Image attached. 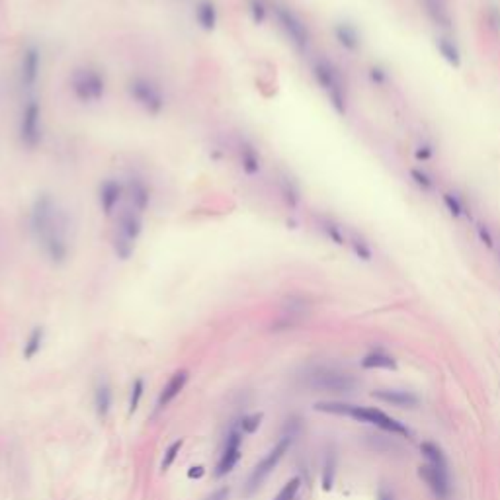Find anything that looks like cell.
Masks as SVG:
<instances>
[{
	"label": "cell",
	"mask_w": 500,
	"mask_h": 500,
	"mask_svg": "<svg viewBox=\"0 0 500 500\" xmlns=\"http://www.w3.org/2000/svg\"><path fill=\"white\" fill-rule=\"evenodd\" d=\"M311 75L315 78L317 87L327 94L328 102L335 108V112L344 115L348 108V96L342 75L338 67L327 57H315L311 63Z\"/></svg>",
	"instance_id": "cell-1"
},
{
	"label": "cell",
	"mask_w": 500,
	"mask_h": 500,
	"mask_svg": "<svg viewBox=\"0 0 500 500\" xmlns=\"http://www.w3.org/2000/svg\"><path fill=\"white\" fill-rule=\"evenodd\" d=\"M141 233H143V213L135 211L133 207L120 211L115 221V237H113L115 256L121 260H130Z\"/></svg>",
	"instance_id": "cell-2"
},
{
	"label": "cell",
	"mask_w": 500,
	"mask_h": 500,
	"mask_svg": "<svg viewBox=\"0 0 500 500\" xmlns=\"http://www.w3.org/2000/svg\"><path fill=\"white\" fill-rule=\"evenodd\" d=\"M70 92L80 104H98L106 96V78L94 67H78L69 78Z\"/></svg>",
	"instance_id": "cell-3"
},
{
	"label": "cell",
	"mask_w": 500,
	"mask_h": 500,
	"mask_svg": "<svg viewBox=\"0 0 500 500\" xmlns=\"http://www.w3.org/2000/svg\"><path fill=\"white\" fill-rule=\"evenodd\" d=\"M61 223H65V219L57 201L53 199L51 194H39L30 209V231L35 237V241L44 239L45 235Z\"/></svg>",
	"instance_id": "cell-4"
},
{
	"label": "cell",
	"mask_w": 500,
	"mask_h": 500,
	"mask_svg": "<svg viewBox=\"0 0 500 500\" xmlns=\"http://www.w3.org/2000/svg\"><path fill=\"white\" fill-rule=\"evenodd\" d=\"M44 110L42 104L37 98H27L22 113H20V121H18V137L20 143L27 149L34 151L42 145L44 141Z\"/></svg>",
	"instance_id": "cell-5"
},
{
	"label": "cell",
	"mask_w": 500,
	"mask_h": 500,
	"mask_svg": "<svg viewBox=\"0 0 500 500\" xmlns=\"http://www.w3.org/2000/svg\"><path fill=\"white\" fill-rule=\"evenodd\" d=\"M307 385L319 393L350 395L358 387V380L337 368H315L307 375Z\"/></svg>",
	"instance_id": "cell-6"
},
{
	"label": "cell",
	"mask_w": 500,
	"mask_h": 500,
	"mask_svg": "<svg viewBox=\"0 0 500 500\" xmlns=\"http://www.w3.org/2000/svg\"><path fill=\"white\" fill-rule=\"evenodd\" d=\"M272 12H274V18H276L277 27L284 32L285 39L294 45L297 51H307L311 45V32L307 24L303 22V18L289 8V6L280 4V2H276L272 6Z\"/></svg>",
	"instance_id": "cell-7"
},
{
	"label": "cell",
	"mask_w": 500,
	"mask_h": 500,
	"mask_svg": "<svg viewBox=\"0 0 500 500\" xmlns=\"http://www.w3.org/2000/svg\"><path fill=\"white\" fill-rule=\"evenodd\" d=\"M127 94L149 115H161L166 106V96L163 88L153 78L133 77L127 82Z\"/></svg>",
	"instance_id": "cell-8"
},
{
	"label": "cell",
	"mask_w": 500,
	"mask_h": 500,
	"mask_svg": "<svg viewBox=\"0 0 500 500\" xmlns=\"http://www.w3.org/2000/svg\"><path fill=\"white\" fill-rule=\"evenodd\" d=\"M292 442H294V434H285V436H282L276 446L268 451V456L260 461L258 465L252 469L249 481H246V487H244V494H246V496H250L254 491H258L260 485L266 481L268 475L276 469L277 463L282 461V457L287 454V449H289V446H292Z\"/></svg>",
	"instance_id": "cell-9"
},
{
	"label": "cell",
	"mask_w": 500,
	"mask_h": 500,
	"mask_svg": "<svg viewBox=\"0 0 500 500\" xmlns=\"http://www.w3.org/2000/svg\"><path fill=\"white\" fill-rule=\"evenodd\" d=\"M344 416H350L358 423L373 424L375 428H380L383 432H391L397 436H411V430L406 428L405 424L399 423L397 418L389 416L387 413H383L381 408L375 406H360V405H348L346 406Z\"/></svg>",
	"instance_id": "cell-10"
},
{
	"label": "cell",
	"mask_w": 500,
	"mask_h": 500,
	"mask_svg": "<svg viewBox=\"0 0 500 500\" xmlns=\"http://www.w3.org/2000/svg\"><path fill=\"white\" fill-rule=\"evenodd\" d=\"M42 63H44L42 49L37 45H27L22 51L20 65H18V80H20L22 88L32 90L37 85L39 75H42Z\"/></svg>",
	"instance_id": "cell-11"
},
{
	"label": "cell",
	"mask_w": 500,
	"mask_h": 500,
	"mask_svg": "<svg viewBox=\"0 0 500 500\" xmlns=\"http://www.w3.org/2000/svg\"><path fill=\"white\" fill-rule=\"evenodd\" d=\"M39 244L44 249V254L49 258L51 264L61 266L69 260V239L65 233V223L57 225L55 229H51L49 233L45 235L44 239H39Z\"/></svg>",
	"instance_id": "cell-12"
},
{
	"label": "cell",
	"mask_w": 500,
	"mask_h": 500,
	"mask_svg": "<svg viewBox=\"0 0 500 500\" xmlns=\"http://www.w3.org/2000/svg\"><path fill=\"white\" fill-rule=\"evenodd\" d=\"M418 477L423 479L438 500H448L451 496L449 469H440V467H434L430 463H424L418 467Z\"/></svg>",
	"instance_id": "cell-13"
},
{
	"label": "cell",
	"mask_w": 500,
	"mask_h": 500,
	"mask_svg": "<svg viewBox=\"0 0 500 500\" xmlns=\"http://www.w3.org/2000/svg\"><path fill=\"white\" fill-rule=\"evenodd\" d=\"M125 196V184L118 178H106L98 188V206L106 217L115 215V209L120 207L121 199Z\"/></svg>",
	"instance_id": "cell-14"
},
{
	"label": "cell",
	"mask_w": 500,
	"mask_h": 500,
	"mask_svg": "<svg viewBox=\"0 0 500 500\" xmlns=\"http://www.w3.org/2000/svg\"><path fill=\"white\" fill-rule=\"evenodd\" d=\"M241 444H242V430L233 428V430L227 434V440H225L223 454L219 457V463L215 467V477L221 479L227 473H231L235 469V465L239 463L241 459Z\"/></svg>",
	"instance_id": "cell-15"
},
{
	"label": "cell",
	"mask_w": 500,
	"mask_h": 500,
	"mask_svg": "<svg viewBox=\"0 0 500 500\" xmlns=\"http://www.w3.org/2000/svg\"><path fill=\"white\" fill-rule=\"evenodd\" d=\"M125 196L130 199V207H133L139 213H145L151 207L153 192H151L149 184L143 178L131 176L130 180L125 182Z\"/></svg>",
	"instance_id": "cell-16"
},
{
	"label": "cell",
	"mask_w": 500,
	"mask_h": 500,
	"mask_svg": "<svg viewBox=\"0 0 500 500\" xmlns=\"http://www.w3.org/2000/svg\"><path fill=\"white\" fill-rule=\"evenodd\" d=\"M188 380H190V371L188 370H176L173 373V377L168 380V383L164 385L163 391H161V395H158V401H156V408L158 411H163V408H166V406L173 403L174 399L180 395L182 391H184V387H186V383H188Z\"/></svg>",
	"instance_id": "cell-17"
},
{
	"label": "cell",
	"mask_w": 500,
	"mask_h": 500,
	"mask_svg": "<svg viewBox=\"0 0 500 500\" xmlns=\"http://www.w3.org/2000/svg\"><path fill=\"white\" fill-rule=\"evenodd\" d=\"M371 397L377 399L381 403L399 406V408H416L420 405L418 397L411 391H401V389H377L371 393Z\"/></svg>",
	"instance_id": "cell-18"
},
{
	"label": "cell",
	"mask_w": 500,
	"mask_h": 500,
	"mask_svg": "<svg viewBox=\"0 0 500 500\" xmlns=\"http://www.w3.org/2000/svg\"><path fill=\"white\" fill-rule=\"evenodd\" d=\"M420 2H423V10L426 12V16L434 26L446 30V32L454 27V18H451L446 0H420Z\"/></svg>",
	"instance_id": "cell-19"
},
{
	"label": "cell",
	"mask_w": 500,
	"mask_h": 500,
	"mask_svg": "<svg viewBox=\"0 0 500 500\" xmlns=\"http://www.w3.org/2000/svg\"><path fill=\"white\" fill-rule=\"evenodd\" d=\"M332 34H335V39L337 44L344 49V51H358L362 47V34L360 30L350 24V22H338L332 27Z\"/></svg>",
	"instance_id": "cell-20"
},
{
	"label": "cell",
	"mask_w": 500,
	"mask_h": 500,
	"mask_svg": "<svg viewBox=\"0 0 500 500\" xmlns=\"http://www.w3.org/2000/svg\"><path fill=\"white\" fill-rule=\"evenodd\" d=\"M239 163H241L244 174H249V176H256L262 170V156H260L258 149L246 139H242L239 143Z\"/></svg>",
	"instance_id": "cell-21"
},
{
	"label": "cell",
	"mask_w": 500,
	"mask_h": 500,
	"mask_svg": "<svg viewBox=\"0 0 500 500\" xmlns=\"http://www.w3.org/2000/svg\"><path fill=\"white\" fill-rule=\"evenodd\" d=\"M194 18L198 22V26L204 32H213L219 24V10L213 0H198L196 10H194Z\"/></svg>",
	"instance_id": "cell-22"
},
{
	"label": "cell",
	"mask_w": 500,
	"mask_h": 500,
	"mask_svg": "<svg viewBox=\"0 0 500 500\" xmlns=\"http://www.w3.org/2000/svg\"><path fill=\"white\" fill-rule=\"evenodd\" d=\"M317 227H319L320 233L325 235L332 244H337V246H348V231H346L342 225L338 223L337 219H332V217L328 215H317Z\"/></svg>",
	"instance_id": "cell-23"
},
{
	"label": "cell",
	"mask_w": 500,
	"mask_h": 500,
	"mask_svg": "<svg viewBox=\"0 0 500 500\" xmlns=\"http://www.w3.org/2000/svg\"><path fill=\"white\" fill-rule=\"evenodd\" d=\"M277 190H280V196H282L284 204L289 207V209H295V207L299 206L301 192H299V186H297V182H295L292 176L280 174V176H277Z\"/></svg>",
	"instance_id": "cell-24"
},
{
	"label": "cell",
	"mask_w": 500,
	"mask_h": 500,
	"mask_svg": "<svg viewBox=\"0 0 500 500\" xmlns=\"http://www.w3.org/2000/svg\"><path fill=\"white\" fill-rule=\"evenodd\" d=\"M436 49L440 53L442 59L446 61L448 65H451L454 69L461 67V49L449 35H438L436 37Z\"/></svg>",
	"instance_id": "cell-25"
},
{
	"label": "cell",
	"mask_w": 500,
	"mask_h": 500,
	"mask_svg": "<svg viewBox=\"0 0 500 500\" xmlns=\"http://www.w3.org/2000/svg\"><path fill=\"white\" fill-rule=\"evenodd\" d=\"M360 363H362L363 370H395L397 368L395 358L381 352V350H373V352L365 354Z\"/></svg>",
	"instance_id": "cell-26"
},
{
	"label": "cell",
	"mask_w": 500,
	"mask_h": 500,
	"mask_svg": "<svg viewBox=\"0 0 500 500\" xmlns=\"http://www.w3.org/2000/svg\"><path fill=\"white\" fill-rule=\"evenodd\" d=\"M348 246L356 254V258L363 260V262H371L373 260V249L371 244L362 235L356 233V231H348Z\"/></svg>",
	"instance_id": "cell-27"
},
{
	"label": "cell",
	"mask_w": 500,
	"mask_h": 500,
	"mask_svg": "<svg viewBox=\"0 0 500 500\" xmlns=\"http://www.w3.org/2000/svg\"><path fill=\"white\" fill-rule=\"evenodd\" d=\"M94 405L96 413H98L100 418H104L106 414L110 413V408H112V389H110V385H108L106 381H100V383L96 385Z\"/></svg>",
	"instance_id": "cell-28"
},
{
	"label": "cell",
	"mask_w": 500,
	"mask_h": 500,
	"mask_svg": "<svg viewBox=\"0 0 500 500\" xmlns=\"http://www.w3.org/2000/svg\"><path fill=\"white\" fill-rule=\"evenodd\" d=\"M442 201H444V206H446V209H448V213L454 217V219H459V217L467 215L465 201H463V198H461L457 192H451V190L442 192Z\"/></svg>",
	"instance_id": "cell-29"
},
{
	"label": "cell",
	"mask_w": 500,
	"mask_h": 500,
	"mask_svg": "<svg viewBox=\"0 0 500 500\" xmlns=\"http://www.w3.org/2000/svg\"><path fill=\"white\" fill-rule=\"evenodd\" d=\"M420 451H423L426 463H430V465L434 467H440V469H449L448 457L442 451L440 446H436V444H432V442H424L423 446H420Z\"/></svg>",
	"instance_id": "cell-30"
},
{
	"label": "cell",
	"mask_w": 500,
	"mask_h": 500,
	"mask_svg": "<svg viewBox=\"0 0 500 500\" xmlns=\"http://www.w3.org/2000/svg\"><path fill=\"white\" fill-rule=\"evenodd\" d=\"M44 338H45V332L42 327H35L34 330L30 332L26 344H24V358H26V360H32L35 354H39L42 344H44Z\"/></svg>",
	"instance_id": "cell-31"
},
{
	"label": "cell",
	"mask_w": 500,
	"mask_h": 500,
	"mask_svg": "<svg viewBox=\"0 0 500 500\" xmlns=\"http://www.w3.org/2000/svg\"><path fill=\"white\" fill-rule=\"evenodd\" d=\"M246 8H249V14L254 24L262 26V24L268 20L270 4H268L266 0H246Z\"/></svg>",
	"instance_id": "cell-32"
},
{
	"label": "cell",
	"mask_w": 500,
	"mask_h": 500,
	"mask_svg": "<svg viewBox=\"0 0 500 500\" xmlns=\"http://www.w3.org/2000/svg\"><path fill=\"white\" fill-rule=\"evenodd\" d=\"M411 180H413V184L418 190L423 192H432L436 188L434 178L426 170H423V168H411Z\"/></svg>",
	"instance_id": "cell-33"
},
{
	"label": "cell",
	"mask_w": 500,
	"mask_h": 500,
	"mask_svg": "<svg viewBox=\"0 0 500 500\" xmlns=\"http://www.w3.org/2000/svg\"><path fill=\"white\" fill-rule=\"evenodd\" d=\"M475 231H477V239L483 242L487 249L494 250V246H496V233L492 231L489 225L485 223V221H479L477 227H475Z\"/></svg>",
	"instance_id": "cell-34"
},
{
	"label": "cell",
	"mask_w": 500,
	"mask_h": 500,
	"mask_svg": "<svg viewBox=\"0 0 500 500\" xmlns=\"http://www.w3.org/2000/svg\"><path fill=\"white\" fill-rule=\"evenodd\" d=\"M182 446H184V440H174L168 448H166V451H164V457L163 461H161V471H168L170 469V465H173L174 461H176V457H178V454H180Z\"/></svg>",
	"instance_id": "cell-35"
},
{
	"label": "cell",
	"mask_w": 500,
	"mask_h": 500,
	"mask_svg": "<svg viewBox=\"0 0 500 500\" xmlns=\"http://www.w3.org/2000/svg\"><path fill=\"white\" fill-rule=\"evenodd\" d=\"M301 489V479L299 477H294L292 481H287L284 485V489L277 492V496L274 500H294L297 496V492Z\"/></svg>",
	"instance_id": "cell-36"
},
{
	"label": "cell",
	"mask_w": 500,
	"mask_h": 500,
	"mask_svg": "<svg viewBox=\"0 0 500 500\" xmlns=\"http://www.w3.org/2000/svg\"><path fill=\"white\" fill-rule=\"evenodd\" d=\"M262 418H264V414L262 413H252V414H246V416H242L241 430L244 432V434H254V432L260 428Z\"/></svg>",
	"instance_id": "cell-37"
},
{
	"label": "cell",
	"mask_w": 500,
	"mask_h": 500,
	"mask_svg": "<svg viewBox=\"0 0 500 500\" xmlns=\"http://www.w3.org/2000/svg\"><path fill=\"white\" fill-rule=\"evenodd\" d=\"M143 391H145V381L141 380V377H137V380L133 381V385H131V399H130L131 414L135 413V411L139 408V403H141V399H143Z\"/></svg>",
	"instance_id": "cell-38"
},
{
	"label": "cell",
	"mask_w": 500,
	"mask_h": 500,
	"mask_svg": "<svg viewBox=\"0 0 500 500\" xmlns=\"http://www.w3.org/2000/svg\"><path fill=\"white\" fill-rule=\"evenodd\" d=\"M335 473H337V463H335V457L328 456L325 461V471H323V489L330 491L332 483H335Z\"/></svg>",
	"instance_id": "cell-39"
},
{
	"label": "cell",
	"mask_w": 500,
	"mask_h": 500,
	"mask_svg": "<svg viewBox=\"0 0 500 500\" xmlns=\"http://www.w3.org/2000/svg\"><path fill=\"white\" fill-rule=\"evenodd\" d=\"M387 70L383 69V67H380V65H375V67H371L370 69V80L375 85V87H383L385 82H387Z\"/></svg>",
	"instance_id": "cell-40"
},
{
	"label": "cell",
	"mask_w": 500,
	"mask_h": 500,
	"mask_svg": "<svg viewBox=\"0 0 500 500\" xmlns=\"http://www.w3.org/2000/svg\"><path fill=\"white\" fill-rule=\"evenodd\" d=\"M414 155H416V158L418 161H423V163H426V161H430L432 156H434V147H432L430 143H426V141H423L418 147H416V151H414Z\"/></svg>",
	"instance_id": "cell-41"
},
{
	"label": "cell",
	"mask_w": 500,
	"mask_h": 500,
	"mask_svg": "<svg viewBox=\"0 0 500 500\" xmlns=\"http://www.w3.org/2000/svg\"><path fill=\"white\" fill-rule=\"evenodd\" d=\"M487 20H489V24H491L492 27H496V30H500V10L499 8H489V14H487Z\"/></svg>",
	"instance_id": "cell-42"
},
{
	"label": "cell",
	"mask_w": 500,
	"mask_h": 500,
	"mask_svg": "<svg viewBox=\"0 0 500 500\" xmlns=\"http://www.w3.org/2000/svg\"><path fill=\"white\" fill-rule=\"evenodd\" d=\"M204 473H206V471H204V467L201 465L192 467L190 471H188V477H190V479H199V477H204Z\"/></svg>",
	"instance_id": "cell-43"
},
{
	"label": "cell",
	"mask_w": 500,
	"mask_h": 500,
	"mask_svg": "<svg viewBox=\"0 0 500 500\" xmlns=\"http://www.w3.org/2000/svg\"><path fill=\"white\" fill-rule=\"evenodd\" d=\"M494 254H496V260H499L500 264V235H496V246H494V250H492Z\"/></svg>",
	"instance_id": "cell-44"
},
{
	"label": "cell",
	"mask_w": 500,
	"mask_h": 500,
	"mask_svg": "<svg viewBox=\"0 0 500 500\" xmlns=\"http://www.w3.org/2000/svg\"><path fill=\"white\" fill-rule=\"evenodd\" d=\"M381 500H393L391 496H381Z\"/></svg>",
	"instance_id": "cell-45"
}]
</instances>
